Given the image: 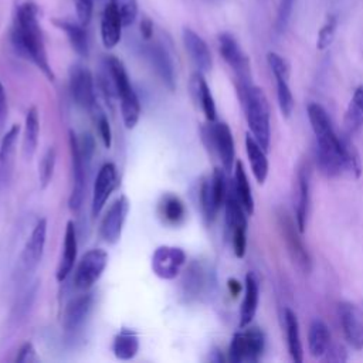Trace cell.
Wrapping results in <instances>:
<instances>
[{
    "label": "cell",
    "mask_w": 363,
    "mask_h": 363,
    "mask_svg": "<svg viewBox=\"0 0 363 363\" xmlns=\"http://www.w3.org/2000/svg\"><path fill=\"white\" fill-rule=\"evenodd\" d=\"M92 121L98 129V133L105 145V147H111L112 143V132H111V126H109V121L105 115V112L101 109V106L96 104L91 111H89Z\"/></svg>",
    "instance_id": "obj_40"
},
{
    "label": "cell",
    "mask_w": 363,
    "mask_h": 363,
    "mask_svg": "<svg viewBox=\"0 0 363 363\" xmlns=\"http://www.w3.org/2000/svg\"><path fill=\"white\" fill-rule=\"evenodd\" d=\"M34 359H35V349H34L33 343L26 342V343L20 347L16 360L20 362V363H27V362H33Z\"/></svg>",
    "instance_id": "obj_47"
},
{
    "label": "cell",
    "mask_w": 363,
    "mask_h": 363,
    "mask_svg": "<svg viewBox=\"0 0 363 363\" xmlns=\"http://www.w3.org/2000/svg\"><path fill=\"white\" fill-rule=\"evenodd\" d=\"M77 250H78V242H77L75 224L74 221H68L65 227V234H64V250H62V255L55 274L58 282H62L72 271L74 264L77 261Z\"/></svg>",
    "instance_id": "obj_26"
},
{
    "label": "cell",
    "mask_w": 363,
    "mask_h": 363,
    "mask_svg": "<svg viewBox=\"0 0 363 363\" xmlns=\"http://www.w3.org/2000/svg\"><path fill=\"white\" fill-rule=\"evenodd\" d=\"M52 23L67 34L71 47L78 55L88 57L89 47H88V35L85 31V26H82L81 23H72L69 20H62V18H54Z\"/></svg>",
    "instance_id": "obj_31"
},
{
    "label": "cell",
    "mask_w": 363,
    "mask_h": 363,
    "mask_svg": "<svg viewBox=\"0 0 363 363\" xmlns=\"http://www.w3.org/2000/svg\"><path fill=\"white\" fill-rule=\"evenodd\" d=\"M233 189L234 193L237 196V199L240 200L241 206L244 207V210L247 211L248 216H251L254 213V197L251 193V186L244 169V164L241 160H235L234 164V182H233Z\"/></svg>",
    "instance_id": "obj_34"
},
{
    "label": "cell",
    "mask_w": 363,
    "mask_h": 363,
    "mask_svg": "<svg viewBox=\"0 0 363 363\" xmlns=\"http://www.w3.org/2000/svg\"><path fill=\"white\" fill-rule=\"evenodd\" d=\"M245 152L255 180L262 184L267 180L269 163L265 155V149L250 133L245 135Z\"/></svg>",
    "instance_id": "obj_28"
},
{
    "label": "cell",
    "mask_w": 363,
    "mask_h": 363,
    "mask_svg": "<svg viewBox=\"0 0 363 363\" xmlns=\"http://www.w3.org/2000/svg\"><path fill=\"white\" fill-rule=\"evenodd\" d=\"M108 264V252L102 248H92L86 251L74 275V285L79 291H88L102 275Z\"/></svg>",
    "instance_id": "obj_13"
},
{
    "label": "cell",
    "mask_w": 363,
    "mask_h": 363,
    "mask_svg": "<svg viewBox=\"0 0 363 363\" xmlns=\"http://www.w3.org/2000/svg\"><path fill=\"white\" fill-rule=\"evenodd\" d=\"M92 306H94V294L86 291L85 294L72 298L65 305V309L62 313V329L68 340L75 339L81 333L88 316L91 315Z\"/></svg>",
    "instance_id": "obj_12"
},
{
    "label": "cell",
    "mask_w": 363,
    "mask_h": 363,
    "mask_svg": "<svg viewBox=\"0 0 363 363\" xmlns=\"http://www.w3.org/2000/svg\"><path fill=\"white\" fill-rule=\"evenodd\" d=\"M275 78V85H277V99H278V106L281 113L285 118H289L294 112V106H295V99L292 95V91L289 88L288 84V77H282V75H277Z\"/></svg>",
    "instance_id": "obj_38"
},
{
    "label": "cell",
    "mask_w": 363,
    "mask_h": 363,
    "mask_svg": "<svg viewBox=\"0 0 363 363\" xmlns=\"http://www.w3.org/2000/svg\"><path fill=\"white\" fill-rule=\"evenodd\" d=\"M69 152L72 167V187L68 200V207L71 211L77 213L84 203L86 189V172L89 169V163L84 159L78 146L77 133L72 130L69 132Z\"/></svg>",
    "instance_id": "obj_10"
},
{
    "label": "cell",
    "mask_w": 363,
    "mask_h": 363,
    "mask_svg": "<svg viewBox=\"0 0 363 363\" xmlns=\"http://www.w3.org/2000/svg\"><path fill=\"white\" fill-rule=\"evenodd\" d=\"M129 210V201L126 196H119L105 213L101 223V237L108 244H116L121 238L122 228Z\"/></svg>",
    "instance_id": "obj_18"
},
{
    "label": "cell",
    "mask_w": 363,
    "mask_h": 363,
    "mask_svg": "<svg viewBox=\"0 0 363 363\" xmlns=\"http://www.w3.org/2000/svg\"><path fill=\"white\" fill-rule=\"evenodd\" d=\"M159 216L166 224L177 225L186 217L184 203L174 194H164L159 201Z\"/></svg>",
    "instance_id": "obj_37"
},
{
    "label": "cell",
    "mask_w": 363,
    "mask_h": 363,
    "mask_svg": "<svg viewBox=\"0 0 363 363\" xmlns=\"http://www.w3.org/2000/svg\"><path fill=\"white\" fill-rule=\"evenodd\" d=\"M267 62L269 65V69L272 72L274 77L277 75H282V77H288L289 78V65L288 62L277 52H268L267 54Z\"/></svg>",
    "instance_id": "obj_44"
},
{
    "label": "cell",
    "mask_w": 363,
    "mask_h": 363,
    "mask_svg": "<svg viewBox=\"0 0 363 363\" xmlns=\"http://www.w3.org/2000/svg\"><path fill=\"white\" fill-rule=\"evenodd\" d=\"M112 350L116 359L130 360L139 350V337L133 329L122 328L113 339Z\"/></svg>",
    "instance_id": "obj_35"
},
{
    "label": "cell",
    "mask_w": 363,
    "mask_h": 363,
    "mask_svg": "<svg viewBox=\"0 0 363 363\" xmlns=\"http://www.w3.org/2000/svg\"><path fill=\"white\" fill-rule=\"evenodd\" d=\"M190 89L194 96V99L200 104L201 111L204 112L208 122H214L217 118V109L216 102L211 95V91L203 77V72L197 71L190 78Z\"/></svg>",
    "instance_id": "obj_27"
},
{
    "label": "cell",
    "mask_w": 363,
    "mask_h": 363,
    "mask_svg": "<svg viewBox=\"0 0 363 363\" xmlns=\"http://www.w3.org/2000/svg\"><path fill=\"white\" fill-rule=\"evenodd\" d=\"M320 360L325 362H346L347 360V352L343 345L339 343H330L325 354L320 357Z\"/></svg>",
    "instance_id": "obj_46"
},
{
    "label": "cell",
    "mask_w": 363,
    "mask_h": 363,
    "mask_svg": "<svg viewBox=\"0 0 363 363\" xmlns=\"http://www.w3.org/2000/svg\"><path fill=\"white\" fill-rule=\"evenodd\" d=\"M182 37L184 48L190 55L191 61L194 62V65L197 67V69L200 72H208L213 67V58L207 43L189 27L183 28Z\"/></svg>",
    "instance_id": "obj_23"
},
{
    "label": "cell",
    "mask_w": 363,
    "mask_h": 363,
    "mask_svg": "<svg viewBox=\"0 0 363 363\" xmlns=\"http://www.w3.org/2000/svg\"><path fill=\"white\" fill-rule=\"evenodd\" d=\"M122 18L118 9V0H108L101 17V40L105 48H113L122 34Z\"/></svg>",
    "instance_id": "obj_21"
},
{
    "label": "cell",
    "mask_w": 363,
    "mask_h": 363,
    "mask_svg": "<svg viewBox=\"0 0 363 363\" xmlns=\"http://www.w3.org/2000/svg\"><path fill=\"white\" fill-rule=\"evenodd\" d=\"M208 274L203 264L191 262L182 278V292L187 301L197 299L207 288Z\"/></svg>",
    "instance_id": "obj_25"
},
{
    "label": "cell",
    "mask_w": 363,
    "mask_h": 363,
    "mask_svg": "<svg viewBox=\"0 0 363 363\" xmlns=\"http://www.w3.org/2000/svg\"><path fill=\"white\" fill-rule=\"evenodd\" d=\"M186 262V252L180 247L160 245L152 255V271L162 279H174Z\"/></svg>",
    "instance_id": "obj_15"
},
{
    "label": "cell",
    "mask_w": 363,
    "mask_h": 363,
    "mask_svg": "<svg viewBox=\"0 0 363 363\" xmlns=\"http://www.w3.org/2000/svg\"><path fill=\"white\" fill-rule=\"evenodd\" d=\"M330 343V332L326 323L320 319L312 320L308 330V350L311 356L320 359Z\"/></svg>",
    "instance_id": "obj_33"
},
{
    "label": "cell",
    "mask_w": 363,
    "mask_h": 363,
    "mask_svg": "<svg viewBox=\"0 0 363 363\" xmlns=\"http://www.w3.org/2000/svg\"><path fill=\"white\" fill-rule=\"evenodd\" d=\"M298 199L295 206V221L299 230L303 233L308 224L309 204H311V167L308 163H302L296 173Z\"/></svg>",
    "instance_id": "obj_22"
},
{
    "label": "cell",
    "mask_w": 363,
    "mask_h": 363,
    "mask_svg": "<svg viewBox=\"0 0 363 363\" xmlns=\"http://www.w3.org/2000/svg\"><path fill=\"white\" fill-rule=\"evenodd\" d=\"M38 135H40L38 111L35 106H31L26 115L24 136H23V155L27 160H30L37 150Z\"/></svg>",
    "instance_id": "obj_36"
},
{
    "label": "cell",
    "mask_w": 363,
    "mask_h": 363,
    "mask_svg": "<svg viewBox=\"0 0 363 363\" xmlns=\"http://www.w3.org/2000/svg\"><path fill=\"white\" fill-rule=\"evenodd\" d=\"M275 216L279 235L291 261L301 272L309 274L312 271V257L301 237L302 231L299 230L296 221L284 207H278L275 210Z\"/></svg>",
    "instance_id": "obj_4"
},
{
    "label": "cell",
    "mask_w": 363,
    "mask_h": 363,
    "mask_svg": "<svg viewBox=\"0 0 363 363\" xmlns=\"http://www.w3.org/2000/svg\"><path fill=\"white\" fill-rule=\"evenodd\" d=\"M105 62H106L111 77L113 79L116 95L121 101V113H122L123 123L128 129H132L138 123L139 116H140L139 98L130 84V79L128 77V72H126L122 61L113 55H109V57H106Z\"/></svg>",
    "instance_id": "obj_5"
},
{
    "label": "cell",
    "mask_w": 363,
    "mask_h": 363,
    "mask_svg": "<svg viewBox=\"0 0 363 363\" xmlns=\"http://www.w3.org/2000/svg\"><path fill=\"white\" fill-rule=\"evenodd\" d=\"M18 133H20V126L16 123L6 132L0 143V173H1L3 182H9L13 172L16 142H17Z\"/></svg>",
    "instance_id": "obj_30"
},
{
    "label": "cell",
    "mask_w": 363,
    "mask_h": 363,
    "mask_svg": "<svg viewBox=\"0 0 363 363\" xmlns=\"http://www.w3.org/2000/svg\"><path fill=\"white\" fill-rule=\"evenodd\" d=\"M306 112L316 138V166L325 177H336L346 172L345 136L333 129L332 121L322 105L311 102Z\"/></svg>",
    "instance_id": "obj_1"
},
{
    "label": "cell",
    "mask_w": 363,
    "mask_h": 363,
    "mask_svg": "<svg viewBox=\"0 0 363 363\" xmlns=\"http://www.w3.org/2000/svg\"><path fill=\"white\" fill-rule=\"evenodd\" d=\"M45 238H47V220L40 218L34 225L21 252L20 267L24 274H31L37 269L44 252Z\"/></svg>",
    "instance_id": "obj_17"
},
{
    "label": "cell",
    "mask_w": 363,
    "mask_h": 363,
    "mask_svg": "<svg viewBox=\"0 0 363 363\" xmlns=\"http://www.w3.org/2000/svg\"><path fill=\"white\" fill-rule=\"evenodd\" d=\"M228 186L225 180V170L216 167L213 174L206 177L199 190V199L203 216L207 223H211L221 206H224Z\"/></svg>",
    "instance_id": "obj_8"
},
{
    "label": "cell",
    "mask_w": 363,
    "mask_h": 363,
    "mask_svg": "<svg viewBox=\"0 0 363 363\" xmlns=\"http://www.w3.org/2000/svg\"><path fill=\"white\" fill-rule=\"evenodd\" d=\"M74 3H75L78 21L82 26H86L91 21V17H92L94 0H74Z\"/></svg>",
    "instance_id": "obj_45"
},
{
    "label": "cell",
    "mask_w": 363,
    "mask_h": 363,
    "mask_svg": "<svg viewBox=\"0 0 363 363\" xmlns=\"http://www.w3.org/2000/svg\"><path fill=\"white\" fill-rule=\"evenodd\" d=\"M37 13V6L33 1H24L18 6L11 28V43L21 57L34 62L50 81H54Z\"/></svg>",
    "instance_id": "obj_2"
},
{
    "label": "cell",
    "mask_w": 363,
    "mask_h": 363,
    "mask_svg": "<svg viewBox=\"0 0 363 363\" xmlns=\"http://www.w3.org/2000/svg\"><path fill=\"white\" fill-rule=\"evenodd\" d=\"M118 9L125 27L135 23L138 17V1L136 0H118Z\"/></svg>",
    "instance_id": "obj_43"
},
{
    "label": "cell",
    "mask_w": 363,
    "mask_h": 363,
    "mask_svg": "<svg viewBox=\"0 0 363 363\" xmlns=\"http://www.w3.org/2000/svg\"><path fill=\"white\" fill-rule=\"evenodd\" d=\"M294 4H295V0H279L277 20H275V28L278 33L285 31V28L288 27L291 16H292Z\"/></svg>",
    "instance_id": "obj_42"
},
{
    "label": "cell",
    "mask_w": 363,
    "mask_h": 363,
    "mask_svg": "<svg viewBox=\"0 0 363 363\" xmlns=\"http://www.w3.org/2000/svg\"><path fill=\"white\" fill-rule=\"evenodd\" d=\"M235 332L228 347V360L233 363L258 362L265 350V335L258 328H242Z\"/></svg>",
    "instance_id": "obj_6"
},
{
    "label": "cell",
    "mask_w": 363,
    "mask_h": 363,
    "mask_svg": "<svg viewBox=\"0 0 363 363\" xmlns=\"http://www.w3.org/2000/svg\"><path fill=\"white\" fill-rule=\"evenodd\" d=\"M218 50L223 60L233 69L237 79V85L251 84L250 60L241 50L237 40L230 33H221L218 35Z\"/></svg>",
    "instance_id": "obj_11"
},
{
    "label": "cell",
    "mask_w": 363,
    "mask_h": 363,
    "mask_svg": "<svg viewBox=\"0 0 363 363\" xmlns=\"http://www.w3.org/2000/svg\"><path fill=\"white\" fill-rule=\"evenodd\" d=\"M237 92L245 113V119L254 139L267 150L271 140V115L265 92L251 84L237 85Z\"/></svg>",
    "instance_id": "obj_3"
},
{
    "label": "cell",
    "mask_w": 363,
    "mask_h": 363,
    "mask_svg": "<svg viewBox=\"0 0 363 363\" xmlns=\"http://www.w3.org/2000/svg\"><path fill=\"white\" fill-rule=\"evenodd\" d=\"M115 187H116V167L113 163L108 162L99 169L94 183L92 204H91L92 217H96L102 211L108 197L111 196Z\"/></svg>",
    "instance_id": "obj_19"
},
{
    "label": "cell",
    "mask_w": 363,
    "mask_h": 363,
    "mask_svg": "<svg viewBox=\"0 0 363 363\" xmlns=\"http://www.w3.org/2000/svg\"><path fill=\"white\" fill-rule=\"evenodd\" d=\"M201 135L207 147L217 153L223 169L231 172L235 164V149L230 126L224 122H210L201 128Z\"/></svg>",
    "instance_id": "obj_9"
},
{
    "label": "cell",
    "mask_w": 363,
    "mask_h": 363,
    "mask_svg": "<svg viewBox=\"0 0 363 363\" xmlns=\"http://www.w3.org/2000/svg\"><path fill=\"white\" fill-rule=\"evenodd\" d=\"M55 160H57L55 147L50 146L38 164V180H40V187L43 190L50 184V182L52 179L54 169H55Z\"/></svg>",
    "instance_id": "obj_39"
},
{
    "label": "cell",
    "mask_w": 363,
    "mask_h": 363,
    "mask_svg": "<svg viewBox=\"0 0 363 363\" xmlns=\"http://www.w3.org/2000/svg\"><path fill=\"white\" fill-rule=\"evenodd\" d=\"M337 318L347 343L356 349H363V309L349 301L337 305Z\"/></svg>",
    "instance_id": "obj_14"
},
{
    "label": "cell",
    "mask_w": 363,
    "mask_h": 363,
    "mask_svg": "<svg viewBox=\"0 0 363 363\" xmlns=\"http://www.w3.org/2000/svg\"><path fill=\"white\" fill-rule=\"evenodd\" d=\"M7 116V96L3 84L0 82V126L6 121Z\"/></svg>",
    "instance_id": "obj_49"
},
{
    "label": "cell",
    "mask_w": 363,
    "mask_h": 363,
    "mask_svg": "<svg viewBox=\"0 0 363 363\" xmlns=\"http://www.w3.org/2000/svg\"><path fill=\"white\" fill-rule=\"evenodd\" d=\"M259 302V279L255 272L250 271L245 275V284H244V298L240 308V322L238 326L247 328L252 322L257 308Z\"/></svg>",
    "instance_id": "obj_24"
},
{
    "label": "cell",
    "mask_w": 363,
    "mask_h": 363,
    "mask_svg": "<svg viewBox=\"0 0 363 363\" xmlns=\"http://www.w3.org/2000/svg\"><path fill=\"white\" fill-rule=\"evenodd\" d=\"M284 325H285L286 345H288V352L291 354V359L296 363H301L303 360V347L301 342L299 322L295 312L289 308H285L284 311Z\"/></svg>",
    "instance_id": "obj_29"
},
{
    "label": "cell",
    "mask_w": 363,
    "mask_h": 363,
    "mask_svg": "<svg viewBox=\"0 0 363 363\" xmlns=\"http://www.w3.org/2000/svg\"><path fill=\"white\" fill-rule=\"evenodd\" d=\"M146 57L153 67L156 75L160 81L167 86L170 91L176 88V74H174V64L167 52L166 47L160 43H153L146 47Z\"/></svg>",
    "instance_id": "obj_20"
},
{
    "label": "cell",
    "mask_w": 363,
    "mask_h": 363,
    "mask_svg": "<svg viewBox=\"0 0 363 363\" xmlns=\"http://www.w3.org/2000/svg\"><path fill=\"white\" fill-rule=\"evenodd\" d=\"M69 91L72 99L78 106L88 112L96 105L94 78L89 69L84 65L75 64L69 69Z\"/></svg>",
    "instance_id": "obj_16"
},
{
    "label": "cell",
    "mask_w": 363,
    "mask_h": 363,
    "mask_svg": "<svg viewBox=\"0 0 363 363\" xmlns=\"http://www.w3.org/2000/svg\"><path fill=\"white\" fill-rule=\"evenodd\" d=\"M225 207V224L230 233L231 245L235 257L242 258L247 250V211L237 199L233 186L228 187L224 201Z\"/></svg>",
    "instance_id": "obj_7"
},
{
    "label": "cell",
    "mask_w": 363,
    "mask_h": 363,
    "mask_svg": "<svg viewBox=\"0 0 363 363\" xmlns=\"http://www.w3.org/2000/svg\"><path fill=\"white\" fill-rule=\"evenodd\" d=\"M336 27H337V18L333 14H329L323 23V26L320 27L318 37H316V48L323 51L326 50L333 38H335V33H336Z\"/></svg>",
    "instance_id": "obj_41"
},
{
    "label": "cell",
    "mask_w": 363,
    "mask_h": 363,
    "mask_svg": "<svg viewBox=\"0 0 363 363\" xmlns=\"http://www.w3.org/2000/svg\"><path fill=\"white\" fill-rule=\"evenodd\" d=\"M363 126V85H359L352 99L349 101V105L346 108L345 116H343V128L345 132L349 136H353L356 132L360 130Z\"/></svg>",
    "instance_id": "obj_32"
},
{
    "label": "cell",
    "mask_w": 363,
    "mask_h": 363,
    "mask_svg": "<svg viewBox=\"0 0 363 363\" xmlns=\"http://www.w3.org/2000/svg\"><path fill=\"white\" fill-rule=\"evenodd\" d=\"M227 286H228V291H230V294L235 298L240 292H241V289H242V286H241V284L237 281V279H234V278H230L228 279V282H227Z\"/></svg>",
    "instance_id": "obj_50"
},
{
    "label": "cell",
    "mask_w": 363,
    "mask_h": 363,
    "mask_svg": "<svg viewBox=\"0 0 363 363\" xmlns=\"http://www.w3.org/2000/svg\"><path fill=\"white\" fill-rule=\"evenodd\" d=\"M140 34L145 40H150L152 35H153V23L152 20L147 17V16H143L142 20H140Z\"/></svg>",
    "instance_id": "obj_48"
}]
</instances>
